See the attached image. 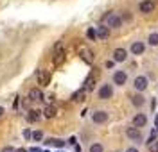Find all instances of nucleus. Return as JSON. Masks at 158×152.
Returning <instances> with one entry per match:
<instances>
[{"instance_id": "nucleus-1", "label": "nucleus", "mask_w": 158, "mask_h": 152, "mask_svg": "<svg viewBox=\"0 0 158 152\" xmlns=\"http://www.w3.org/2000/svg\"><path fill=\"white\" fill-rule=\"evenodd\" d=\"M104 25H108L110 29H118L120 25H122V18L118 16L117 13H108V14H104Z\"/></svg>"}, {"instance_id": "nucleus-2", "label": "nucleus", "mask_w": 158, "mask_h": 152, "mask_svg": "<svg viewBox=\"0 0 158 152\" xmlns=\"http://www.w3.org/2000/svg\"><path fill=\"white\" fill-rule=\"evenodd\" d=\"M126 136H128L131 142H137V143H142V134H140V131H138V127H128L126 129Z\"/></svg>"}, {"instance_id": "nucleus-3", "label": "nucleus", "mask_w": 158, "mask_h": 152, "mask_svg": "<svg viewBox=\"0 0 158 152\" xmlns=\"http://www.w3.org/2000/svg\"><path fill=\"white\" fill-rule=\"evenodd\" d=\"M148 86H149V81H148L146 75H138L137 79L133 81V88H135L137 91H144Z\"/></svg>"}, {"instance_id": "nucleus-4", "label": "nucleus", "mask_w": 158, "mask_h": 152, "mask_svg": "<svg viewBox=\"0 0 158 152\" xmlns=\"http://www.w3.org/2000/svg\"><path fill=\"white\" fill-rule=\"evenodd\" d=\"M111 95H113V88H111V84H102V86L99 88V99L108 100V99H111Z\"/></svg>"}, {"instance_id": "nucleus-5", "label": "nucleus", "mask_w": 158, "mask_h": 152, "mask_svg": "<svg viewBox=\"0 0 158 152\" xmlns=\"http://www.w3.org/2000/svg\"><path fill=\"white\" fill-rule=\"evenodd\" d=\"M155 2L153 0H144V2H140V6H138V9L140 13H144V14H148V13H153L155 11Z\"/></svg>"}, {"instance_id": "nucleus-6", "label": "nucleus", "mask_w": 158, "mask_h": 152, "mask_svg": "<svg viewBox=\"0 0 158 152\" xmlns=\"http://www.w3.org/2000/svg\"><path fill=\"white\" fill-rule=\"evenodd\" d=\"M133 125L138 127V129H140V127H146V125H148V116H146L144 113L135 115V116H133Z\"/></svg>"}, {"instance_id": "nucleus-7", "label": "nucleus", "mask_w": 158, "mask_h": 152, "mask_svg": "<svg viewBox=\"0 0 158 152\" xmlns=\"http://www.w3.org/2000/svg\"><path fill=\"white\" fill-rule=\"evenodd\" d=\"M126 81H128V75H126V72L118 70L113 73V82L117 84V86H122V84H126Z\"/></svg>"}, {"instance_id": "nucleus-8", "label": "nucleus", "mask_w": 158, "mask_h": 152, "mask_svg": "<svg viewBox=\"0 0 158 152\" xmlns=\"http://www.w3.org/2000/svg\"><path fill=\"white\" fill-rule=\"evenodd\" d=\"M29 100L41 102V100H43V91L40 90V88H32V90L29 91Z\"/></svg>"}, {"instance_id": "nucleus-9", "label": "nucleus", "mask_w": 158, "mask_h": 152, "mask_svg": "<svg viewBox=\"0 0 158 152\" xmlns=\"http://www.w3.org/2000/svg\"><path fill=\"white\" fill-rule=\"evenodd\" d=\"M95 36H97L99 40H108L110 27L108 25H101V27H97V29H95Z\"/></svg>"}, {"instance_id": "nucleus-10", "label": "nucleus", "mask_w": 158, "mask_h": 152, "mask_svg": "<svg viewBox=\"0 0 158 152\" xmlns=\"http://www.w3.org/2000/svg\"><path fill=\"white\" fill-rule=\"evenodd\" d=\"M49 82H50V73L49 72H45V70L38 72V84L40 86H49Z\"/></svg>"}, {"instance_id": "nucleus-11", "label": "nucleus", "mask_w": 158, "mask_h": 152, "mask_svg": "<svg viewBox=\"0 0 158 152\" xmlns=\"http://www.w3.org/2000/svg\"><path fill=\"white\" fill-rule=\"evenodd\" d=\"M92 120L95 122V123H104V122H108V113L106 111H95L92 115Z\"/></svg>"}, {"instance_id": "nucleus-12", "label": "nucleus", "mask_w": 158, "mask_h": 152, "mask_svg": "<svg viewBox=\"0 0 158 152\" xmlns=\"http://www.w3.org/2000/svg\"><path fill=\"white\" fill-rule=\"evenodd\" d=\"M126 57H128V52L124 50V49H115V50H113V59L117 61V63L126 61Z\"/></svg>"}, {"instance_id": "nucleus-13", "label": "nucleus", "mask_w": 158, "mask_h": 152, "mask_svg": "<svg viewBox=\"0 0 158 152\" xmlns=\"http://www.w3.org/2000/svg\"><path fill=\"white\" fill-rule=\"evenodd\" d=\"M144 50H146V45H144L142 41H135V43H131V54L140 56Z\"/></svg>"}, {"instance_id": "nucleus-14", "label": "nucleus", "mask_w": 158, "mask_h": 152, "mask_svg": "<svg viewBox=\"0 0 158 152\" xmlns=\"http://www.w3.org/2000/svg\"><path fill=\"white\" fill-rule=\"evenodd\" d=\"M79 54H81V59L85 61V63H88V64H92V63H94V54H92V50H88V49H83Z\"/></svg>"}, {"instance_id": "nucleus-15", "label": "nucleus", "mask_w": 158, "mask_h": 152, "mask_svg": "<svg viewBox=\"0 0 158 152\" xmlns=\"http://www.w3.org/2000/svg\"><path fill=\"white\" fill-rule=\"evenodd\" d=\"M94 86H95V73L92 72L88 77H86V81H85V86H83V88H85L86 91H90V90H94Z\"/></svg>"}, {"instance_id": "nucleus-16", "label": "nucleus", "mask_w": 158, "mask_h": 152, "mask_svg": "<svg viewBox=\"0 0 158 152\" xmlns=\"http://www.w3.org/2000/svg\"><path fill=\"white\" fill-rule=\"evenodd\" d=\"M85 97H86V90H85V88H81V90L74 91L72 100H74V102H83V100H85Z\"/></svg>"}, {"instance_id": "nucleus-17", "label": "nucleus", "mask_w": 158, "mask_h": 152, "mask_svg": "<svg viewBox=\"0 0 158 152\" xmlns=\"http://www.w3.org/2000/svg\"><path fill=\"white\" fill-rule=\"evenodd\" d=\"M40 118H41V113H40L38 109H31L29 115H27V120L32 122V123H34V122H40Z\"/></svg>"}, {"instance_id": "nucleus-18", "label": "nucleus", "mask_w": 158, "mask_h": 152, "mask_svg": "<svg viewBox=\"0 0 158 152\" xmlns=\"http://www.w3.org/2000/svg\"><path fill=\"white\" fill-rule=\"evenodd\" d=\"M43 116H45V118H54V116H56V107H54L52 104H49V106L43 109Z\"/></svg>"}, {"instance_id": "nucleus-19", "label": "nucleus", "mask_w": 158, "mask_h": 152, "mask_svg": "<svg viewBox=\"0 0 158 152\" xmlns=\"http://www.w3.org/2000/svg\"><path fill=\"white\" fill-rule=\"evenodd\" d=\"M144 97H142V95H133V97H131V104H133V106H135V107H142V106H144Z\"/></svg>"}, {"instance_id": "nucleus-20", "label": "nucleus", "mask_w": 158, "mask_h": 152, "mask_svg": "<svg viewBox=\"0 0 158 152\" xmlns=\"http://www.w3.org/2000/svg\"><path fill=\"white\" fill-rule=\"evenodd\" d=\"M63 61H65V50L54 52V64H56V66H59Z\"/></svg>"}, {"instance_id": "nucleus-21", "label": "nucleus", "mask_w": 158, "mask_h": 152, "mask_svg": "<svg viewBox=\"0 0 158 152\" xmlns=\"http://www.w3.org/2000/svg\"><path fill=\"white\" fill-rule=\"evenodd\" d=\"M47 145H52V147L61 149V147H65V142H63V140H54V138H50V140H47Z\"/></svg>"}, {"instance_id": "nucleus-22", "label": "nucleus", "mask_w": 158, "mask_h": 152, "mask_svg": "<svg viewBox=\"0 0 158 152\" xmlns=\"http://www.w3.org/2000/svg\"><path fill=\"white\" fill-rule=\"evenodd\" d=\"M148 43L151 45V47H156V45H158V32H153V34H149Z\"/></svg>"}, {"instance_id": "nucleus-23", "label": "nucleus", "mask_w": 158, "mask_h": 152, "mask_svg": "<svg viewBox=\"0 0 158 152\" xmlns=\"http://www.w3.org/2000/svg\"><path fill=\"white\" fill-rule=\"evenodd\" d=\"M32 140H34V142H41V140H43V132L41 131H34L32 132Z\"/></svg>"}, {"instance_id": "nucleus-24", "label": "nucleus", "mask_w": 158, "mask_h": 152, "mask_svg": "<svg viewBox=\"0 0 158 152\" xmlns=\"http://www.w3.org/2000/svg\"><path fill=\"white\" fill-rule=\"evenodd\" d=\"M104 149H102V145L101 143H94L92 147H90V152H102Z\"/></svg>"}, {"instance_id": "nucleus-25", "label": "nucleus", "mask_w": 158, "mask_h": 152, "mask_svg": "<svg viewBox=\"0 0 158 152\" xmlns=\"http://www.w3.org/2000/svg\"><path fill=\"white\" fill-rule=\"evenodd\" d=\"M149 152H158V142H151L149 143Z\"/></svg>"}, {"instance_id": "nucleus-26", "label": "nucleus", "mask_w": 158, "mask_h": 152, "mask_svg": "<svg viewBox=\"0 0 158 152\" xmlns=\"http://www.w3.org/2000/svg\"><path fill=\"white\" fill-rule=\"evenodd\" d=\"M86 36H88L90 40H97V36H95V29H88L86 30Z\"/></svg>"}, {"instance_id": "nucleus-27", "label": "nucleus", "mask_w": 158, "mask_h": 152, "mask_svg": "<svg viewBox=\"0 0 158 152\" xmlns=\"http://www.w3.org/2000/svg\"><path fill=\"white\" fill-rule=\"evenodd\" d=\"M23 138H25V140H31V138H32V132H31L29 129H25V131H23Z\"/></svg>"}, {"instance_id": "nucleus-28", "label": "nucleus", "mask_w": 158, "mask_h": 152, "mask_svg": "<svg viewBox=\"0 0 158 152\" xmlns=\"http://www.w3.org/2000/svg\"><path fill=\"white\" fill-rule=\"evenodd\" d=\"M59 50H63V43H61V41H58L56 47H54V52H59Z\"/></svg>"}, {"instance_id": "nucleus-29", "label": "nucleus", "mask_w": 158, "mask_h": 152, "mask_svg": "<svg viewBox=\"0 0 158 152\" xmlns=\"http://www.w3.org/2000/svg\"><path fill=\"white\" fill-rule=\"evenodd\" d=\"M2 152H15V149H13V147H4Z\"/></svg>"}, {"instance_id": "nucleus-30", "label": "nucleus", "mask_w": 158, "mask_h": 152, "mask_svg": "<svg viewBox=\"0 0 158 152\" xmlns=\"http://www.w3.org/2000/svg\"><path fill=\"white\" fill-rule=\"evenodd\" d=\"M15 152H29L25 147H20V149H15Z\"/></svg>"}, {"instance_id": "nucleus-31", "label": "nucleus", "mask_w": 158, "mask_h": 152, "mask_svg": "<svg viewBox=\"0 0 158 152\" xmlns=\"http://www.w3.org/2000/svg\"><path fill=\"white\" fill-rule=\"evenodd\" d=\"M126 152H138V150H137V149H135V147H129V149H128V150H126Z\"/></svg>"}, {"instance_id": "nucleus-32", "label": "nucleus", "mask_w": 158, "mask_h": 152, "mask_svg": "<svg viewBox=\"0 0 158 152\" xmlns=\"http://www.w3.org/2000/svg\"><path fill=\"white\" fill-rule=\"evenodd\" d=\"M155 122H156V131H158V115H156V118H155Z\"/></svg>"}, {"instance_id": "nucleus-33", "label": "nucleus", "mask_w": 158, "mask_h": 152, "mask_svg": "<svg viewBox=\"0 0 158 152\" xmlns=\"http://www.w3.org/2000/svg\"><path fill=\"white\" fill-rule=\"evenodd\" d=\"M2 115H4V107H0V116H2Z\"/></svg>"}]
</instances>
